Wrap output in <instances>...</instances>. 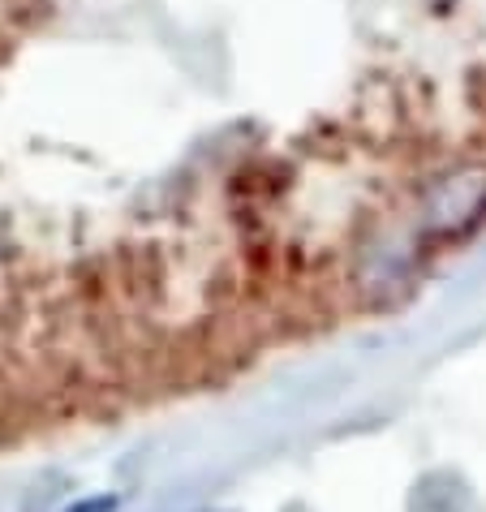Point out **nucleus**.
I'll return each mask as SVG.
<instances>
[{
    "label": "nucleus",
    "mask_w": 486,
    "mask_h": 512,
    "mask_svg": "<svg viewBox=\"0 0 486 512\" xmlns=\"http://www.w3.org/2000/svg\"><path fill=\"white\" fill-rule=\"evenodd\" d=\"M65 512H117V500H108V495H95V500H78L74 508Z\"/></svg>",
    "instance_id": "1"
}]
</instances>
